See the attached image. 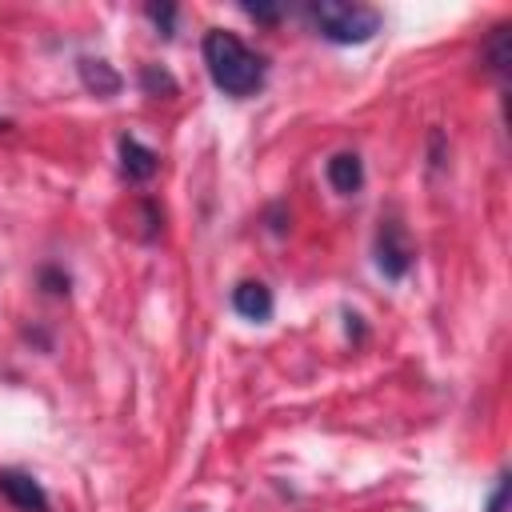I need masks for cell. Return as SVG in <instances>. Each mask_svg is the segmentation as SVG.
Here are the masks:
<instances>
[{
  "instance_id": "13",
  "label": "cell",
  "mask_w": 512,
  "mask_h": 512,
  "mask_svg": "<svg viewBox=\"0 0 512 512\" xmlns=\"http://www.w3.org/2000/svg\"><path fill=\"white\" fill-rule=\"evenodd\" d=\"M40 284H44V292H52V296H68V276L60 272V268H40Z\"/></svg>"
},
{
  "instance_id": "14",
  "label": "cell",
  "mask_w": 512,
  "mask_h": 512,
  "mask_svg": "<svg viewBox=\"0 0 512 512\" xmlns=\"http://www.w3.org/2000/svg\"><path fill=\"white\" fill-rule=\"evenodd\" d=\"M244 12L252 20H264V24H276L280 20V8H272V4H244Z\"/></svg>"
},
{
  "instance_id": "3",
  "label": "cell",
  "mask_w": 512,
  "mask_h": 512,
  "mask_svg": "<svg viewBox=\"0 0 512 512\" xmlns=\"http://www.w3.org/2000/svg\"><path fill=\"white\" fill-rule=\"evenodd\" d=\"M412 264H416V248L408 240V228L396 216H384L376 228V268L388 280H404Z\"/></svg>"
},
{
  "instance_id": "7",
  "label": "cell",
  "mask_w": 512,
  "mask_h": 512,
  "mask_svg": "<svg viewBox=\"0 0 512 512\" xmlns=\"http://www.w3.org/2000/svg\"><path fill=\"white\" fill-rule=\"evenodd\" d=\"M324 176H328V184H332L340 196H356V192L364 188V160H360L356 152H336V156L328 160Z\"/></svg>"
},
{
  "instance_id": "11",
  "label": "cell",
  "mask_w": 512,
  "mask_h": 512,
  "mask_svg": "<svg viewBox=\"0 0 512 512\" xmlns=\"http://www.w3.org/2000/svg\"><path fill=\"white\" fill-rule=\"evenodd\" d=\"M508 496H512V476H508V472H500V476H496V488L488 492L484 512H508Z\"/></svg>"
},
{
  "instance_id": "2",
  "label": "cell",
  "mask_w": 512,
  "mask_h": 512,
  "mask_svg": "<svg viewBox=\"0 0 512 512\" xmlns=\"http://www.w3.org/2000/svg\"><path fill=\"white\" fill-rule=\"evenodd\" d=\"M308 20L332 44H364L384 24L380 8L360 4V0H312L308 4Z\"/></svg>"
},
{
  "instance_id": "1",
  "label": "cell",
  "mask_w": 512,
  "mask_h": 512,
  "mask_svg": "<svg viewBox=\"0 0 512 512\" xmlns=\"http://www.w3.org/2000/svg\"><path fill=\"white\" fill-rule=\"evenodd\" d=\"M200 52H204V68H208L212 84H216L224 96L244 100V96L260 92V84H264V60H260L236 32L208 28Z\"/></svg>"
},
{
  "instance_id": "10",
  "label": "cell",
  "mask_w": 512,
  "mask_h": 512,
  "mask_svg": "<svg viewBox=\"0 0 512 512\" xmlns=\"http://www.w3.org/2000/svg\"><path fill=\"white\" fill-rule=\"evenodd\" d=\"M140 88H144L148 96H176V80H172L160 64H144V68H140Z\"/></svg>"
},
{
  "instance_id": "4",
  "label": "cell",
  "mask_w": 512,
  "mask_h": 512,
  "mask_svg": "<svg viewBox=\"0 0 512 512\" xmlns=\"http://www.w3.org/2000/svg\"><path fill=\"white\" fill-rule=\"evenodd\" d=\"M0 496L20 512H48V492L40 488L36 476H28L20 468H4L0 472Z\"/></svg>"
},
{
  "instance_id": "6",
  "label": "cell",
  "mask_w": 512,
  "mask_h": 512,
  "mask_svg": "<svg viewBox=\"0 0 512 512\" xmlns=\"http://www.w3.org/2000/svg\"><path fill=\"white\" fill-rule=\"evenodd\" d=\"M232 308H236L244 320L264 324V320L272 316L276 300H272V288H268V284H260V280H240V284L232 288Z\"/></svg>"
},
{
  "instance_id": "15",
  "label": "cell",
  "mask_w": 512,
  "mask_h": 512,
  "mask_svg": "<svg viewBox=\"0 0 512 512\" xmlns=\"http://www.w3.org/2000/svg\"><path fill=\"white\" fill-rule=\"evenodd\" d=\"M444 164V132H432V168Z\"/></svg>"
},
{
  "instance_id": "8",
  "label": "cell",
  "mask_w": 512,
  "mask_h": 512,
  "mask_svg": "<svg viewBox=\"0 0 512 512\" xmlns=\"http://www.w3.org/2000/svg\"><path fill=\"white\" fill-rule=\"evenodd\" d=\"M484 64L488 72L504 84L508 80V64H512V24H496L484 40Z\"/></svg>"
},
{
  "instance_id": "9",
  "label": "cell",
  "mask_w": 512,
  "mask_h": 512,
  "mask_svg": "<svg viewBox=\"0 0 512 512\" xmlns=\"http://www.w3.org/2000/svg\"><path fill=\"white\" fill-rule=\"evenodd\" d=\"M80 80H84V88L96 92V96H116V92H120V72H116L108 60L84 56V60H80Z\"/></svg>"
},
{
  "instance_id": "5",
  "label": "cell",
  "mask_w": 512,
  "mask_h": 512,
  "mask_svg": "<svg viewBox=\"0 0 512 512\" xmlns=\"http://www.w3.org/2000/svg\"><path fill=\"white\" fill-rule=\"evenodd\" d=\"M156 168H160V156L148 144H140L136 136H120V172L132 184H148L156 176Z\"/></svg>"
},
{
  "instance_id": "12",
  "label": "cell",
  "mask_w": 512,
  "mask_h": 512,
  "mask_svg": "<svg viewBox=\"0 0 512 512\" xmlns=\"http://www.w3.org/2000/svg\"><path fill=\"white\" fill-rule=\"evenodd\" d=\"M144 16L160 28V36H172V20H176V8H172V4H148Z\"/></svg>"
}]
</instances>
